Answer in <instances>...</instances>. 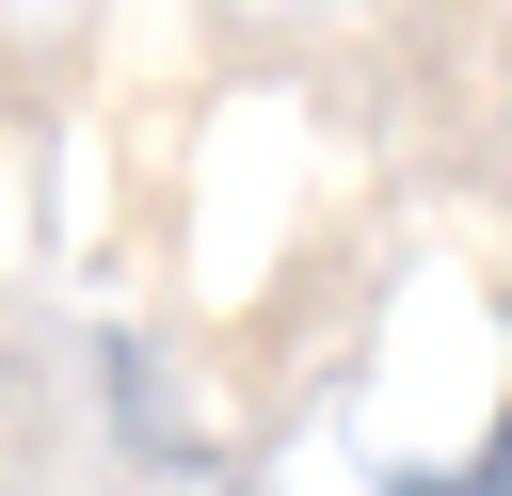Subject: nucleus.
Returning a JSON list of instances; mask_svg holds the SVG:
<instances>
[{"label": "nucleus", "mask_w": 512, "mask_h": 496, "mask_svg": "<svg viewBox=\"0 0 512 496\" xmlns=\"http://www.w3.org/2000/svg\"><path fill=\"white\" fill-rule=\"evenodd\" d=\"M464 496H512V416H496V464H480V480H464Z\"/></svg>", "instance_id": "1"}]
</instances>
